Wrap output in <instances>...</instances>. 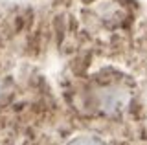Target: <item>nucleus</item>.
I'll use <instances>...</instances> for the list:
<instances>
[{
    "label": "nucleus",
    "instance_id": "nucleus-1",
    "mask_svg": "<svg viewBox=\"0 0 147 145\" xmlns=\"http://www.w3.org/2000/svg\"><path fill=\"white\" fill-rule=\"evenodd\" d=\"M68 145H105V143L96 136H79V138L72 140Z\"/></svg>",
    "mask_w": 147,
    "mask_h": 145
}]
</instances>
